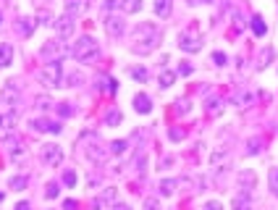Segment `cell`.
<instances>
[{
  "label": "cell",
  "instance_id": "f35d334b",
  "mask_svg": "<svg viewBox=\"0 0 278 210\" xmlns=\"http://www.w3.org/2000/svg\"><path fill=\"white\" fill-rule=\"evenodd\" d=\"M68 82L74 84V87H79V84H84V76H81V74H71V76H68Z\"/></svg>",
  "mask_w": 278,
  "mask_h": 210
},
{
  "label": "cell",
  "instance_id": "1f68e13d",
  "mask_svg": "<svg viewBox=\"0 0 278 210\" xmlns=\"http://www.w3.org/2000/svg\"><path fill=\"white\" fill-rule=\"evenodd\" d=\"M145 210H163L160 208V200L158 197H147L145 200Z\"/></svg>",
  "mask_w": 278,
  "mask_h": 210
},
{
  "label": "cell",
  "instance_id": "74e56055",
  "mask_svg": "<svg viewBox=\"0 0 278 210\" xmlns=\"http://www.w3.org/2000/svg\"><path fill=\"white\" fill-rule=\"evenodd\" d=\"M213 60H215V66H223L229 58H226V52H213Z\"/></svg>",
  "mask_w": 278,
  "mask_h": 210
},
{
  "label": "cell",
  "instance_id": "7a4b0ae2",
  "mask_svg": "<svg viewBox=\"0 0 278 210\" xmlns=\"http://www.w3.org/2000/svg\"><path fill=\"white\" fill-rule=\"evenodd\" d=\"M97 52H100V45H97V40H92L89 34L79 37L74 42V48H71V56H74L79 63H87L92 58H97Z\"/></svg>",
  "mask_w": 278,
  "mask_h": 210
},
{
  "label": "cell",
  "instance_id": "4dcf8cb0",
  "mask_svg": "<svg viewBox=\"0 0 278 210\" xmlns=\"http://www.w3.org/2000/svg\"><path fill=\"white\" fill-rule=\"evenodd\" d=\"M55 108H58V113H60V116H63V118H68V116H74V108H71V105H68V102H58V105H55Z\"/></svg>",
  "mask_w": 278,
  "mask_h": 210
},
{
  "label": "cell",
  "instance_id": "f1b7e54d",
  "mask_svg": "<svg viewBox=\"0 0 278 210\" xmlns=\"http://www.w3.org/2000/svg\"><path fill=\"white\" fill-rule=\"evenodd\" d=\"M218 110H221V100L218 98H210L208 100V113L210 116H218Z\"/></svg>",
  "mask_w": 278,
  "mask_h": 210
},
{
  "label": "cell",
  "instance_id": "5bb4252c",
  "mask_svg": "<svg viewBox=\"0 0 278 210\" xmlns=\"http://www.w3.org/2000/svg\"><path fill=\"white\" fill-rule=\"evenodd\" d=\"M13 24H16V29H18V34H21V37H29L37 29V21L34 18H16Z\"/></svg>",
  "mask_w": 278,
  "mask_h": 210
},
{
  "label": "cell",
  "instance_id": "d590c367",
  "mask_svg": "<svg viewBox=\"0 0 278 210\" xmlns=\"http://www.w3.org/2000/svg\"><path fill=\"white\" fill-rule=\"evenodd\" d=\"M63 182H66L68 186H74V184H76V174H74V171H66V174H63Z\"/></svg>",
  "mask_w": 278,
  "mask_h": 210
},
{
  "label": "cell",
  "instance_id": "4316f807",
  "mask_svg": "<svg viewBox=\"0 0 278 210\" xmlns=\"http://www.w3.org/2000/svg\"><path fill=\"white\" fill-rule=\"evenodd\" d=\"M260 144H263V140H260V136H255V140H250V142H247V152H250V155L260 152Z\"/></svg>",
  "mask_w": 278,
  "mask_h": 210
},
{
  "label": "cell",
  "instance_id": "8d00e7d4",
  "mask_svg": "<svg viewBox=\"0 0 278 210\" xmlns=\"http://www.w3.org/2000/svg\"><path fill=\"white\" fill-rule=\"evenodd\" d=\"M58 192H60V186H58V184H47V192H45V194L53 200V197H58Z\"/></svg>",
  "mask_w": 278,
  "mask_h": 210
},
{
  "label": "cell",
  "instance_id": "ab89813d",
  "mask_svg": "<svg viewBox=\"0 0 278 210\" xmlns=\"http://www.w3.org/2000/svg\"><path fill=\"white\" fill-rule=\"evenodd\" d=\"M202 210H223V205H221V202H215V200H210V202H205V205H202Z\"/></svg>",
  "mask_w": 278,
  "mask_h": 210
},
{
  "label": "cell",
  "instance_id": "52a82bcc",
  "mask_svg": "<svg viewBox=\"0 0 278 210\" xmlns=\"http://www.w3.org/2000/svg\"><path fill=\"white\" fill-rule=\"evenodd\" d=\"M13 126H16V110H5L0 113V136L5 142H16V134H13Z\"/></svg>",
  "mask_w": 278,
  "mask_h": 210
},
{
  "label": "cell",
  "instance_id": "60d3db41",
  "mask_svg": "<svg viewBox=\"0 0 278 210\" xmlns=\"http://www.w3.org/2000/svg\"><path fill=\"white\" fill-rule=\"evenodd\" d=\"M187 110H189V102L187 100H179L176 102V113H187Z\"/></svg>",
  "mask_w": 278,
  "mask_h": 210
},
{
  "label": "cell",
  "instance_id": "2e32d148",
  "mask_svg": "<svg viewBox=\"0 0 278 210\" xmlns=\"http://www.w3.org/2000/svg\"><path fill=\"white\" fill-rule=\"evenodd\" d=\"M118 8L123 10V14H139L142 0H118Z\"/></svg>",
  "mask_w": 278,
  "mask_h": 210
},
{
  "label": "cell",
  "instance_id": "ac0fdd59",
  "mask_svg": "<svg viewBox=\"0 0 278 210\" xmlns=\"http://www.w3.org/2000/svg\"><path fill=\"white\" fill-rule=\"evenodd\" d=\"M176 186H179L176 178H163V182L158 184V189H160V194H163V197H171L173 192H176Z\"/></svg>",
  "mask_w": 278,
  "mask_h": 210
},
{
  "label": "cell",
  "instance_id": "836d02e7",
  "mask_svg": "<svg viewBox=\"0 0 278 210\" xmlns=\"http://www.w3.org/2000/svg\"><path fill=\"white\" fill-rule=\"evenodd\" d=\"M271 58H273V50L265 48V50L260 52V66H268V60H271Z\"/></svg>",
  "mask_w": 278,
  "mask_h": 210
},
{
  "label": "cell",
  "instance_id": "7dc6e473",
  "mask_svg": "<svg viewBox=\"0 0 278 210\" xmlns=\"http://www.w3.org/2000/svg\"><path fill=\"white\" fill-rule=\"evenodd\" d=\"M0 200H3V194H0Z\"/></svg>",
  "mask_w": 278,
  "mask_h": 210
},
{
  "label": "cell",
  "instance_id": "ee69618b",
  "mask_svg": "<svg viewBox=\"0 0 278 210\" xmlns=\"http://www.w3.org/2000/svg\"><path fill=\"white\" fill-rule=\"evenodd\" d=\"M110 210H131V208H129V205H123V202H116Z\"/></svg>",
  "mask_w": 278,
  "mask_h": 210
},
{
  "label": "cell",
  "instance_id": "484cf974",
  "mask_svg": "<svg viewBox=\"0 0 278 210\" xmlns=\"http://www.w3.org/2000/svg\"><path fill=\"white\" fill-rule=\"evenodd\" d=\"M126 147H129V142H126V140H118V142H113V144H110V152L123 155V152H126Z\"/></svg>",
  "mask_w": 278,
  "mask_h": 210
},
{
  "label": "cell",
  "instance_id": "8fae6325",
  "mask_svg": "<svg viewBox=\"0 0 278 210\" xmlns=\"http://www.w3.org/2000/svg\"><path fill=\"white\" fill-rule=\"evenodd\" d=\"M105 32H108L113 40H118V37L123 34V21H121L118 16H108V18H105Z\"/></svg>",
  "mask_w": 278,
  "mask_h": 210
},
{
  "label": "cell",
  "instance_id": "e0dca14e",
  "mask_svg": "<svg viewBox=\"0 0 278 210\" xmlns=\"http://www.w3.org/2000/svg\"><path fill=\"white\" fill-rule=\"evenodd\" d=\"M171 10H173V0H155V14L160 18H168Z\"/></svg>",
  "mask_w": 278,
  "mask_h": 210
},
{
  "label": "cell",
  "instance_id": "277c9868",
  "mask_svg": "<svg viewBox=\"0 0 278 210\" xmlns=\"http://www.w3.org/2000/svg\"><path fill=\"white\" fill-rule=\"evenodd\" d=\"M179 48L184 52H197V50H202V34L194 26L184 29L181 34H179Z\"/></svg>",
  "mask_w": 278,
  "mask_h": 210
},
{
  "label": "cell",
  "instance_id": "8992f818",
  "mask_svg": "<svg viewBox=\"0 0 278 210\" xmlns=\"http://www.w3.org/2000/svg\"><path fill=\"white\" fill-rule=\"evenodd\" d=\"M39 158H42V163L45 166H50V168H55V166H60L63 163V150H60L58 144H42L39 147Z\"/></svg>",
  "mask_w": 278,
  "mask_h": 210
},
{
  "label": "cell",
  "instance_id": "30bf717a",
  "mask_svg": "<svg viewBox=\"0 0 278 210\" xmlns=\"http://www.w3.org/2000/svg\"><path fill=\"white\" fill-rule=\"evenodd\" d=\"M29 129H32V132H50V134H58V132H60V124H58V121H45V118H32V121H29Z\"/></svg>",
  "mask_w": 278,
  "mask_h": 210
},
{
  "label": "cell",
  "instance_id": "7402d4cb",
  "mask_svg": "<svg viewBox=\"0 0 278 210\" xmlns=\"http://www.w3.org/2000/svg\"><path fill=\"white\" fill-rule=\"evenodd\" d=\"M234 210H252V202H250V197H244V194L234 197Z\"/></svg>",
  "mask_w": 278,
  "mask_h": 210
},
{
  "label": "cell",
  "instance_id": "ffe728a7",
  "mask_svg": "<svg viewBox=\"0 0 278 210\" xmlns=\"http://www.w3.org/2000/svg\"><path fill=\"white\" fill-rule=\"evenodd\" d=\"M66 8H68V16L81 14V10L87 8V0H68V3H66Z\"/></svg>",
  "mask_w": 278,
  "mask_h": 210
},
{
  "label": "cell",
  "instance_id": "f6af8a7d",
  "mask_svg": "<svg viewBox=\"0 0 278 210\" xmlns=\"http://www.w3.org/2000/svg\"><path fill=\"white\" fill-rule=\"evenodd\" d=\"M16 210H29V202H18V205H16Z\"/></svg>",
  "mask_w": 278,
  "mask_h": 210
},
{
  "label": "cell",
  "instance_id": "f546056e",
  "mask_svg": "<svg viewBox=\"0 0 278 210\" xmlns=\"http://www.w3.org/2000/svg\"><path fill=\"white\" fill-rule=\"evenodd\" d=\"M105 124H108V126H118V124H121V113H118V110H110V113L105 116Z\"/></svg>",
  "mask_w": 278,
  "mask_h": 210
},
{
  "label": "cell",
  "instance_id": "7c38bea8",
  "mask_svg": "<svg viewBox=\"0 0 278 210\" xmlns=\"http://www.w3.org/2000/svg\"><path fill=\"white\" fill-rule=\"evenodd\" d=\"M13 63V45L11 42H0V68H8Z\"/></svg>",
  "mask_w": 278,
  "mask_h": 210
},
{
  "label": "cell",
  "instance_id": "6da1fadb",
  "mask_svg": "<svg viewBox=\"0 0 278 210\" xmlns=\"http://www.w3.org/2000/svg\"><path fill=\"white\" fill-rule=\"evenodd\" d=\"M160 42V32L155 24H139L137 32H134V42H131V50L139 52V56H147L158 48Z\"/></svg>",
  "mask_w": 278,
  "mask_h": 210
},
{
  "label": "cell",
  "instance_id": "b9f144b4",
  "mask_svg": "<svg viewBox=\"0 0 278 210\" xmlns=\"http://www.w3.org/2000/svg\"><path fill=\"white\" fill-rule=\"evenodd\" d=\"M145 163H147V158L139 155V158H137V171H139V174H145Z\"/></svg>",
  "mask_w": 278,
  "mask_h": 210
},
{
  "label": "cell",
  "instance_id": "9a60e30c",
  "mask_svg": "<svg viewBox=\"0 0 278 210\" xmlns=\"http://www.w3.org/2000/svg\"><path fill=\"white\" fill-rule=\"evenodd\" d=\"M134 108H137V113H150L152 110V102L145 92H139L137 98H134Z\"/></svg>",
  "mask_w": 278,
  "mask_h": 210
},
{
  "label": "cell",
  "instance_id": "bcb514c9",
  "mask_svg": "<svg viewBox=\"0 0 278 210\" xmlns=\"http://www.w3.org/2000/svg\"><path fill=\"white\" fill-rule=\"evenodd\" d=\"M202 3H215V0H202Z\"/></svg>",
  "mask_w": 278,
  "mask_h": 210
},
{
  "label": "cell",
  "instance_id": "7bdbcfd3",
  "mask_svg": "<svg viewBox=\"0 0 278 210\" xmlns=\"http://www.w3.org/2000/svg\"><path fill=\"white\" fill-rule=\"evenodd\" d=\"M171 140H184V132H179V129H171Z\"/></svg>",
  "mask_w": 278,
  "mask_h": 210
},
{
  "label": "cell",
  "instance_id": "e575fe53",
  "mask_svg": "<svg viewBox=\"0 0 278 210\" xmlns=\"http://www.w3.org/2000/svg\"><path fill=\"white\" fill-rule=\"evenodd\" d=\"M239 178H242V184H244V182H247V186H250V189H252V186H255V174H250V171H247V174H242V176H239Z\"/></svg>",
  "mask_w": 278,
  "mask_h": 210
},
{
  "label": "cell",
  "instance_id": "d6a6232c",
  "mask_svg": "<svg viewBox=\"0 0 278 210\" xmlns=\"http://www.w3.org/2000/svg\"><path fill=\"white\" fill-rule=\"evenodd\" d=\"M131 76L137 79V82H145L147 79V68H142V66H137V68H131Z\"/></svg>",
  "mask_w": 278,
  "mask_h": 210
},
{
  "label": "cell",
  "instance_id": "ba28073f",
  "mask_svg": "<svg viewBox=\"0 0 278 210\" xmlns=\"http://www.w3.org/2000/svg\"><path fill=\"white\" fill-rule=\"evenodd\" d=\"M55 32H58V37L60 40H68L71 34H74V29H76V21H74V16H60V18H55Z\"/></svg>",
  "mask_w": 278,
  "mask_h": 210
},
{
  "label": "cell",
  "instance_id": "603a6c76",
  "mask_svg": "<svg viewBox=\"0 0 278 210\" xmlns=\"http://www.w3.org/2000/svg\"><path fill=\"white\" fill-rule=\"evenodd\" d=\"M8 184H11V189H16V192H21V189L29 184V178L26 176H11V182H8Z\"/></svg>",
  "mask_w": 278,
  "mask_h": 210
},
{
  "label": "cell",
  "instance_id": "3957f363",
  "mask_svg": "<svg viewBox=\"0 0 278 210\" xmlns=\"http://www.w3.org/2000/svg\"><path fill=\"white\" fill-rule=\"evenodd\" d=\"M37 79L39 84H45V87H63V66H60V60H53V63H45L42 68L37 71Z\"/></svg>",
  "mask_w": 278,
  "mask_h": 210
},
{
  "label": "cell",
  "instance_id": "cb8c5ba5",
  "mask_svg": "<svg viewBox=\"0 0 278 210\" xmlns=\"http://www.w3.org/2000/svg\"><path fill=\"white\" fill-rule=\"evenodd\" d=\"M268 184H271L273 194L278 197V168H271V174H268Z\"/></svg>",
  "mask_w": 278,
  "mask_h": 210
},
{
  "label": "cell",
  "instance_id": "4fadbf2b",
  "mask_svg": "<svg viewBox=\"0 0 278 210\" xmlns=\"http://www.w3.org/2000/svg\"><path fill=\"white\" fill-rule=\"evenodd\" d=\"M255 102V94L250 90H236L234 92V105H239V108H250Z\"/></svg>",
  "mask_w": 278,
  "mask_h": 210
},
{
  "label": "cell",
  "instance_id": "83f0119b",
  "mask_svg": "<svg viewBox=\"0 0 278 210\" xmlns=\"http://www.w3.org/2000/svg\"><path fill=\"white\" fill-rule=\"evenodd\" d=\"M34 102H37V108H39V110H50V108H55V102L50 100V98H37Z\"/></svg>",
  "mask_w": 278,
  "mask_h": 210
},
{
  "label": "cell",
  "instance_id": "5b68a950",
  "mask_svg": "<svg viewBox=\"0 0 278 210\" xmlns=\"http://www.w3.org/2000/svg\"><path fill=\"white\" fill-rule=\"evenodd\" d=\"M68 52V48H66V42H60V40H50V42H45L42 45V50H39V56H42V60L45 63H53V60H60Z\"/></svg>",
  "mask_w": 278,
  "mask_h": 210
},
{
  "label": "cell",
  "instance_id": "d6986e66",
  "mask_svg": "<svg viewBox=\"0 0 278 210\" xmlns=\"http://www.w3.org/2000/svg\"><path fill=\"white\" fill-rule=\"evenodd\" d=\"M173 82H176V71L163 68V71H160V76H158V84H160V87H171Z\"/></svg>",
  "mask_w": 278,
  "mask_h": 210
},
{
  "label": "cell",
  "instance_id": "d4e9b609",
  "mask_svg": "<svg viewBox=\"0 0 278 210\" xmlns=\"http://www.w3.org/2000/svg\"><path fill=\"white\" fill-rule=\"evenodd\" d=\"M100 90H105V92H116V82H113L110 76H100Z\"/></svg>",
  "mask_w": 278,
  "mask_h": 210
},
{
  "label": "cell",
  "instance_id": "9c48e42d",
  "mask_svg": "<svg viewBox=\"0 0 278 210\" xmlns=\"http://www.w3.org/2000/svg\"><path fill=\"white\" fill-rule=\"evenodd\" d=\"M116 205V189H102V194L92 200V210H105V208H113Z\"/></svg>",
  "mask_w": 278,
  "mask_h": 210
},
{
  "label": "cell",
  "instance_id": "44dd1931",
  "mask_svg": "<svg viewBox=\"0 0 278 210\" xmlns=\"http://www.w3.org/2000/svg\"><path fill=\"white\" fill-rule=\"evenodd\" d=\"M252 32L257 37H265V32H268V26H265V21L260 18V16H252Z\"/></svg>",
  "mask_w": 278,
  "mask_h": 210
}]
</instances>
